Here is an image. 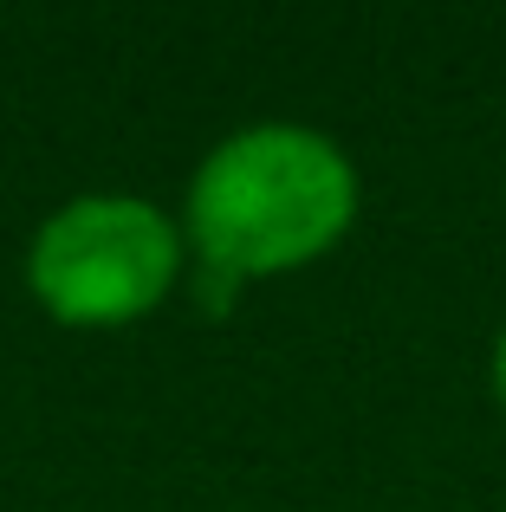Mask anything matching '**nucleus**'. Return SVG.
Instances as JSON below:
<instances>
[{
    "label": "nucleus",
    "instance_id": "f257e3e1",
    "mask_svg": "<svg viewBox=\"0 0 506 512\" xmlns=\"http://www.w3.org/2000/svg\"><path fill=\"white\" fill-rule=\"evenodd\" d=\"M357 163L312 124H247L202 156L182 201V240L202 260V299L228 312L253 279L325 260L357 227Z\"/></svg>",
    "mask_w": 506,
    "mask_h": 512
},
{
    "label": "nucleus",
    "instance_id": "f03ea898",
    "mask_svg": "<svg viewBox=\"0 0 506 512\" xmlns=\"http://www.w3.org/2000/svg\"><path fill=\"white\" fill-rule=\"evenodd\" d=\"M189 240L143 195H72L26 247V292L52 325L124 331L176 292Z\"/></svg>",
    "mask_w": 506,
    "mask_h": 512
},
{
    "label": "nucleus",
    "instance_id": "7ed1b4c3",
    "mask_svg": "<svg viewBox=\"0 0 506 512\" xmlns=\"http://www.w3.org/2000/svg\"><path fill=\"white\" fill-rule=\"evenodd\" d=\"M487 370H494V396H500V409H506V331L494 338V363H487Z\"/></svg>",
    "mask_w": 506,
    "mask_h": 512
}]
</instances>
